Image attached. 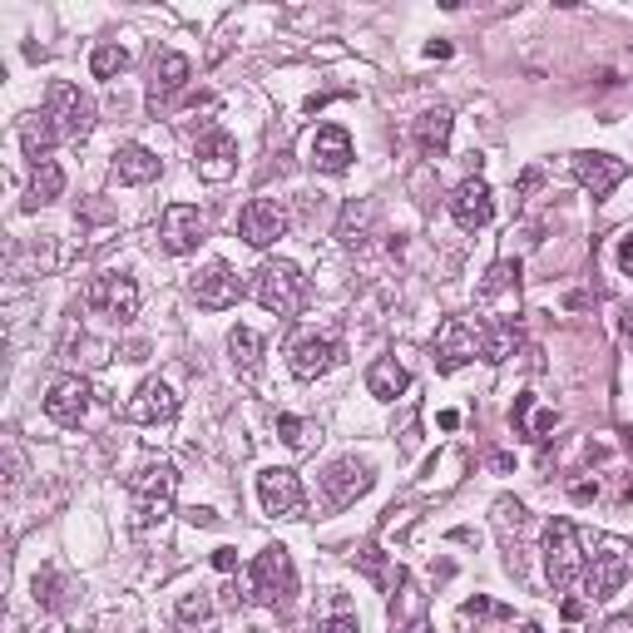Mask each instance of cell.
I'll use <instances>...</instances> for the list:
<instances>
[{
	"label": "cell",
	"mask_w": 633,
	"mask_h": 633,
	"mask_svg": "<svg viewBox=\"0 0 633 633\" xmlns=\"http://www.w3.org/2000/svg\"><path fill=\"white\" fill-rule=\"evenodd\" d=\"M500 292H520V263H495L490 268V278L480 282V292H475V302H480V307H490L495 297H500Z\"/></svg>",
	"instance_id": "30"
},
{
	"label": "cell",
	"mask_w": 633,
	"mask_h": 633,
	"mask_svg": "<svg viewBox=\"0 0 633 633\" xmlns=\"http://www.w3.org/2000/svg\"><path fill=\"white\" fill-rule=\"evenodd\" d=\"M208 233V218L198 204H169L159 218V238H163V253H173V258H183V253H194L198 243H204Z\"/></svg>",
	"instance_id": "9"
},
{
	"label": "cell",
	"mask_w": 633,
	"mask_h": 633,
	"mask_svg": "<svg viewBox=\"0 0 633 633\" xmlns=\"http://www.w3.org/2000/svg\"><path fill=\"white\" fill-rule=\"evenodd\" d=\"M179 619L183 623H204L208 619V599H204V594H188V599L179 604Z\"/></svg>",
	"instance_id": "34"
},
{
	"label": "cell",
	"mask_w": 633,
	"mask_h": 633,
	"mask_svg": "<svg viewBox=\"0 0 633 633\" xmlns=\"http://www.w3.org/2000/svg\"><path fill=\"white\" fill-rule=\"evenodd\" d=\"M179 416V397H173L169 381H144L139 391L130 397V406H124V421H134V426H163V421Z\"/></svg>",
	"instance_id": "18"
},
{
	"label": "cell",
	"mask_w": 633,
	"mask_h": 633,
	"mask_svg": "<svg viewBox=\"0 0 633 633\" xmlns=\"http://www.w3.org/2000/svg\"><path fill=\"white\" fill-rule=\"evenodd\" d=\"M619 268H623V272H629V278H633V228H629V233L619 238Z\"/></svg>",
	"instance_id": "38"
},
{
	"label": "cell",
	"mask_w": 633,
	"mask_h": 633,
	"mask_svg": "<svg viewBox=\"0 0 633 633\" xmlns=\"http://www.w3.org/2000/svg\"><path fill=\"white\" fill-rule=\"evenodd\" d=\"M85 302H89V312H99L109 322H130L134 312H139V288L124 272H99L85 288Z\"/></svg>",
	"instance_id": "7"
},
{
	"label": "cell",
	"mask_w": 633,
	"mask_h": 633,
	"mask_svg": "<svg viewBox=\"0 0 633 633\" xmlns=\"http://www.w3.org/2000/svg\"><path fill=\"white\" fill-rule=\"evenodd\" d=\"M214 569H218V574H233V569H238V549L233 545L214 549Z\"/></svg>",
	"instance_id": "37"
},
{
	"label": "cell",
	"mask_w": 633,
	"mask_h": 633,
	"mask_svg": "<svg viewBox=\"0 0 633 633\" xmlns=\"http://www.w3.org/2000/svg\"><path fill=\"white\" fill-rule=\"evenodd\" d=\"M159 154H149L144 144H124V149L114 154V173H119V183H154L159 179Z\"/></svg>",
	"instance_id": "22"
},
{
	"label": "cell",
	"mask_w": 633,
	"mask_h": 633,
	"mask_svg": "<svg viewBox=\"0 0 633 633\" xmlns=\"http://www.w3.org/2000/svg\"><path fill=\"white\" fill-rule=\"evenodd\" d=\"M194 302L204 312L238 307V302H243V278H238L228 263H208V268L194 278Z\"/></svg>",
	"instance_id": "17"
},
{
	"label": "cell",
	"mask_w": 633,
	"mask_h": 633,
	"mask_svg": "<svg viewBox=\"0 0 633 633\" xmlns=\"http://www.w3.org/2000/svg\"><path fill=\"white\" fill-rule=\"evenodd\" d=\"M475 356H480V327H471L465 317H446L436 332V372L451 376Z\"/></svg>",
	"instance_id": "10"
},
{
	"label": "cell",
	"mask_w": 633,
	"mask_h": 633,
	"mask_svg": "<svg viewBox=\"0 0 633 633\" xmlns=\"http://www.w3.org/2000/svg\"><path fill=\"white\" fill-rule=\"evenodd\" d=\"M564 619H584V604L580 599H564Z\"/></svg>",
	"instance_id": "43"
},
{
	"label": "cell",
	"mask_w": 633,
	"mask_h": 633,
	"mask_svg": "<svg viewBox=\"0 0 633 633\" xmlns=\"http://www.w3.org/2000/svg\"><path fill=\"white\" fill-rule=\"evenodd\" d=\"M258 302L272 312V317H292V312L302 307V297H307V282H302V268L288 258H272L258 268Z\"/></svg>",
	"instance_id": "5"
},
{
	"label": "cell",
	"mask_w": 633,
	"mask_h": 633,
	"mask_svg": "<svg viewBox=\"0 0 633 633\" xmlns=\"http://www.w3.org/2000/svg\"><path fill=\"white\" fill-rule=\"evenodd\" d=\"M258 500L272 520H297L307 510V495H302V480L292 471H263L258 475Z\"/></svg>",
	"instance_id": "16"
},
{
	"label": "cell",
	"mask_w": 633,
	"mask_h": 633,
	"mask_svg": "<svg viewBox=\"0 0 633 633\" xmlns=\"http://www.w3.org/2000/svg\"><path fill=\"white\" fill-rule=\"evenodd\" d=\"M297 594V574H292V555L282 545H268L253 559V599L263 604H288Z\"/></svg>",
	"instance_id": "6"
},
{
	"label": "cell",
	"mask_w": 633,
	"mask_h": 633,
	"mask_svg": "<svg viewBox=\"0 0 633 633\" xmlns=\"http://www.w3.org/2000/svg\"><path fill=\"white\" fill-rule=\"evenodd\" d=\"M35 599H40V604H60V580H54V569L35 574Z\"/></svg>",
	"instance_id": "33"
},
{
	"label": "cell",
	"mask_w": 633,
	"mask_h": 633,
	"mask_svg": "<svg viewBox=\"0 0 633 633\" xmlns=\"http://www.w3.org/2000/svg\"><path fill=\"white\" fill-rule=\"evenodd\" d=\"M282 233H288V208H282V198H253L238 214V238L247 247H272Z\"/></svg>",
	"instance_id": "11"
},
{
	"label": "cell",
	"mask_w": 633,
	"mask_h": 633,
	"mask_svg": "<svg viewBox=\"0 0 633 633\" xmlns=\"http://www.w3.org/2000/svg\"><path fill=\"white\" fill-rule=\"evenodd\" d=\"M426 54H430V60H446V54H451V45L436 40V45H426Z\"/></svg>",
	"instance_id": "42"
},
{
	"label": "cell",
	"mask_w": 633,
	"mask_h": 633,
	"mask_svg": "<svg viewBox=\"0 0 633 633\" xmlns=\"http://www.w3.org/2000/svg\"><path fill=\"white\" fill-rule=\"evenodd\" d=\"M228 352H233V362L243 376L263 372V337L253 332V327H233V332H228Z\"/></svg>",
	"instance_id": "28"
},
{
	"label": "cell",
	"mask_w": 633,
	"mask_h": 633,
	"mask_svg": "<svg viewBox=\"0 0 633 633\" xmlns=\"http://www.w3.org/2000/svg\"><path fill=\"white\" fill-rule=\"evenodd\" d=\"M130 70V50L124 45H99L95 54H89V75L95 80H114V75H124Z\"/></svg>",
	"instance_id": "31"
},
{
	"label": "cell",
	"mask_w": 633,
	"mask_h": 633,
	"mask_svg": "<svg viewBox=\"0 0 633 633\" xmlns=\"http://www.w3.org/2000/svg\"><path fill=\"white\" fill-rule=\"evenodd\" d=\"M446 208H451V218L465 228V233H475V228H485L495 218V198H490V183L485 179H461L451 188V198H446Z\"/></svg>",
	"instance_id": "15"
},
{
	"label": "cell",
	"mask_w": 633,
	"mask_h": 633,
	"mask_svg": "<svg viewBox=\"0 0 633 633\" xmlns=\"http://www.w3.org/2000/svg\"><path fill=\"white\" fill-rule=\"evenodd\" d=\"M45 119L54 124L60 139H85V134L95 130V99L80 85H70V80H54V85L45 89Z\"/></svg>",
	"instance_id": "4"
},
{
	"label": "cell",
	"mask_w": 633,
	"mask_h": 633,
	"mask_svg": "<svg viewBox=\"0 0 633 633\" xmlns=\"http://www.w3.org/2000/svg\"><path fill=\"white\" fill-rule=\"evenodd\" d=\"M188 75H194V65H188V54L179 50H163L159 60H154V75H149V114H169V105L188 89Z\"/></svg>",
	"instance_id": "12"
},
{
	"label": "cell",
	"mask_w": 633,
	"mask_h": 633,
	"mask_svg": "<svg viewBox=\"0 0 633 633\" xmlns=\"http://www.w3.org/2000/svg\"><path fill=\"white\" fill-rule=\"evenodd\" d=\"M584 569H589V555H584V535L574 520H549L545 529V574L555 589H574L584 584Z\"/></svg>",
	"instance_id": "3"
},
{
	"label": "cell",
	"mask_w": 633,
	"mask_h": 633,
	"mask_svg": "<svg viewBox=\"0 0 633 633\" xmlns=\"http://www.w3.org/2000/svg\"><path fill=\"white\" fill-rule=\"evenodd\" d=\"M60 194H65V169H60L54 159L35 163V173H31V194H25V208H45V204H54Z\"/></svg>",
	"instance_id": "26"
},
{
	"label": "cell",
	"mask_w": 633,
	"mask_h": 633,
	"mask_svg": "<svg viewBox=\"0 0 633 633\" xmlns=\"http://www.w3.org/2000/svg\"><path fill=\"white\" fill-rule=\"evenodd\" d=\"M89 401H95V387H89L85 376H60V381H50V391H45V416H50L54 426H80V421L89 416Z\"/></svg>",
	"instance_id": "13"
},
{
	"label": "cell",
	"mask_w": 633,
	"mask_h": 633,
	"mask_svg": "<svg viewBox=\"0 0 633 633\" xmlns=\"http://www.w3.org/2000/svg\"><path fill=\"white\" fill-rule=\"evenodd\" d=\"M337 356H342L337 337H317V332L297 337V342L288 346V366H292V376H302V381H317L322 372H332Z\"/></svg>",
	"instance_id": "19"
},
{
	"label": "cell",
	"mask_w": 633,
	"mask_h": 633,
	"mask_svg": "<svg viewBox=\"0 0 633 633\" xmlns=\"http://www.w3.org/2000/svg\"><path fill=\"white\" fill-rule=\"evenodd\" d=\"M307 154H312V169H322V173H346L352 159H356L352 134H346L342 124H322V130L312 134Z\"/></svg>",
	"instance_id": "21"
},
{
	"label": "cell",
	"mask_w": 633,
	"mask_h": 633,
	"mask_svg": "<svg viewBox=\"0 0 633 633\" xmlns=\"http://www.w3.org/2000/svg\"><path fill=\"white\" fill-rule=\"evenodd\" d=\"M356 564H362L366 574H372V580L381 584V589H387V584H391V574H387V559H381V549H376V545H366L362 555H356Z\"/></svg>",
	"instance_id": "32"
},
{
	"label": "cell",
	"mask_w": 633,
	"mask_h": 633,
	"mask_svg": "<svg viewBox=\"0 0 633 633\" xmlns=\"http://www.w3.org/2000/svg\"><path fill=\"white\" fill-rule=\"evenodd\" d=\"M436 426H440V430H455V426H461V416H455V411H440Z\"/></svg>",
	"instance_id": "40"
},
{
	"label": "cell",
	"mask_w": 633,
	"mask_h": 633,
	"mask_svg": "<svg viewBox=\"0 0 633 633\" xmlns=\"http://www.w3.org/2000/svg\"><path fill=\"white\" fill-rule=\"evenodd\" d=\"M520 346V322L515 317H490L480 327V356L485 362H504V356H515Z\"/></svg>",
	"instance_id": "23"
},
{
	"label": "cell",
	"mask_w": 633,
	"mask_h": 633,
	"mask_svg": "<svg viewBox=\"0 0 633 633\" xmlns=\"http://www.w3.org/2000/svg\"><path fill=\"white\" fill-rule=\"evenodd\" d=\"M451 109H426V114L416 119V149L426 154V159H436V154H446V144H451Z\"/></svg>",
	"instance_id": "24"
},
{
	"label": "cell",
	"mask_w": 633,
	"mask_h": 633,
	"mask_svg": "<svg viewBox=\"0 0 633 633\" xmlns=\"http://www.w3.org/2000/svg\"><path fill=\"white\" fill-rule=\"evenodd\" d=\"M188 520H194V525H218V515H214V510H194V515H188Z\"/></svg>",
	"instance_id": "41"
},
{
	"label": "cell",
	"mask_w": 633,
	"mask_h": 633,
	"mask_svg": "<svg viewBox=\"0 0 633 633\" xmlns=\"http://www.w3.org/2000/svg\"><path fill=\"white\" fill-rule=\"evenodd\" d=\"M54 144H60V134H54V124L45 119V109H40L35 119H25V124H21V149H25V159H31V163H45V159H50Z\"/></svg>",
	"instance_id": "27"
},
{
	"label": "cell",
	"mask_w": 633,
	"mask_h": 633,
	"mask_svg": "<svg viewBox=\"0 0 633 633\" xmlns=\"http://www.w3.org/2000/svg\"><path fill=\"white\" fill-rule=\"evenodd\" d=\"M406 387H411V376L397 356H381V362H372V372H366V391H372L376 401H397Z\"/></svg>",
	"instance_id": "25"
},
{
	"label": "cell",
	"mask_w": 633,
	"mask_h": 633,
	"mask_svg": "<svg viewBox=\"0 0 633 633\" xmlns=\"http://www.w3.org/2000/svg\"><path fill=\"white\" fill-rule=\"evenodd\" d=\"M376 471L366 461H356V455H346V461H332L322 475V500L327 510H346V504H356L366 490H372Z\"/></svg>",
	"instance_id": "8"
},
{
	"label": "cell",
	"mask_w": 633,
	"mask_h": 633,
	"mask_svg": "<svg viewBox=\"0 0 633 633\" xmlns=\"http://www.w3.org/2000/svg\"><path fill=\"white\" fill-rule=\"evenodd\" d=\"M569 495H574V500H580V504H589V500H594V495H599V485L580 480V485H574V490H569Z\"/></svg>",
	"instance_id": "39"
},
{
	"label": "cell",
	"mask_w": 633,
	"mask_h": 633,
	"mask_svg": "<svg viewBox=\"0 0 633 633\" xmlns=\"http://www.w3.org/2000/svg\"><path fill=\"white\" fill-rule=\"evenodd\" d=\"M372 214H376V208L366 204V198H352V204L342 208V223H337V238H342L346 247H362V243H366V228H372Z\"/></svg>",
	"instance_id": "29"
},
{
	"label": "cell",
	"mask_w": 633,
	"mask_h": 633,
	"mask_svg": "<svg viewBox=\"0 0 633 633\" xmlns=\"http://www.w3.org/2000/svg\"><path fill=\"white\" fill-rule=\"evenodd\" d=\"M194 169L198 179L208 183H223L238 173V139L228 130H204L198 134V149H194Z\"/></svg>",
	"instance_id": "14"
},
{
	"label": "cell",
	"mask_w": 633,
	"mask_h": 633,
	"mask_svg": "<svg viewBox=\"0 0 633 633\" xmlns=\"http://www.w3.org/2000/svg\"><path fill=\"white\" fill-rule=\"evenodd\" d=\"M589 549V569H584V594L594 604L613 599V594L629 584L633 574V539H613V535H584Z\"/></svg>",
	"instance_id": "1"
},
{
	"label": "cell",
	"mask_w": 633,
	"mask_h": 633,
	"mask_svg": "<svg viewBox=\"0 0 633 633\" xmlns=\"http://www.w3.org/2000/svg\"><path fill=\"white\" fill-rule=\"evenodd\" d=\"M520 633H545V629H539V623H520Z\"/></svg>",
	"instance_id": "44"
},
{
	"label": "cell",
	"mask_w": 633,
	"mask_h": 633,
	"mask_svg": "<svg viewBox=\"0 0 633 633\" xmlns=\"http://www.w3.org/2000/svg\"><path fill=\"white\" fill-rule=\"evenodd\" d=\"M173 490H179V475L169 461H149L130 475V520L134 529H154L169 520L173 510Z\"/></svg>",
	"instance_id": "2"
},
{
	"label": "cell",
	"mask_w": 633,
	"mask_h": 633,
	"mask_svg": "<svg viewBox=\"0 0 633 633\" xmlns=\"http://www.w3.org/2000/svg\"><path fill=\"white\" fill-rule=\"evenodd\" d=\"M574 179H580L594 198H609L613 188L629 179V163L613 159V154H589V149H584V154H574Z\"/></svg>",
	"instance_id": "20"
},
{
	"label": "cell",
	"mask_w": 633,
	"mask_h": 633,
	"mask_svg": "<svg viewBox=\"0 0 633 633\" xmlns=\"http://www.w3.org/2000/svg\"><path fill=\"white\" fill-rule=\"evenodd\" d=\"M302 430H307V426H302L297 416H278V436L288 440V446H302V440H307V436H302Z\"/></svg>",
	"instance_id": "35"
},
{
	"label": "cell",
	"mask_w": 633,
	"mask_h": 633,
	"mask_svg": "<svg viewBox=\"0 0 633 633\" xmlns=\"http://www.w3.org/2000/svg\"><path fill=\"white\" fill-rule=\"evenodd\" d=\"M322 633H362V623H356V613H337L322 623Z\"/></svg>",
	"instance_id": "36"
}]
</instances>
